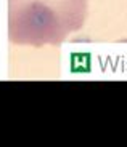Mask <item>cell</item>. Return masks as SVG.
<instances>
[{
  "label": "cell",
  "instance_id": "cell-1",
  "mask_svg": "<svg viewBox=\"0 0 127 147\" xmlns=\"http://www.w3.org/2000/svg\"><path fill=\"white\" fill-rule=\"evenodd\" d=\"M89 0H8V40L15 45H60L84 26Z\"/></svg>",
  "mask_w": 127,
  "mask_h": 147
}]
</instances>
